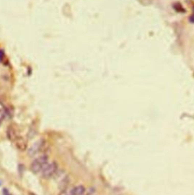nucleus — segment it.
Returning a JSON list of instances; mask_svg holds the SVG:
<instances>
[{
  "mask_svg": "<svg viewBox=\"0 0 194 195\" xmlns=\"http://www.w3.org/2000/svg\"><path fill=\"white\" fill-rule=\"evenodd\" d=\"M45 141L43 140H37L36 141L34 144H33L28 149L27 153L28 155L30 156H33L34 155H36L37 153H40V152H43L44 150H45Z\"/></svg>",
  "mask_w": 194,
  "mask_h": 195,
  "instance_id": "obj_3",
  "label": "nucleus"
},
{
  "mask_svg": "<svg viewBox=\"0 0 194 195\" xmlns=\"http://www.w3.org/2000/svg\"><path fill=\"white\" fill-rule=\"evenodd\" d=\"M3 56H4V52H3V51H2V50H1V49H0V61H2V58H3Z\"/></svg>",
  "mask_w": 194,
  "mask_h": 195,
  "instance_id": "obj_9",
  "label": "nucleus"
},
{
  "mask_svg": "<svg viewBox=\"0 0 194 195\" xmlns=\"http://www.w3.org/2000/svg\"><path fill=\"white\" fill-rule=\"evenodd\" d=\"M57 163L55 162H48L44 167H43L42 172V175L45 179H49L52 178L57 170Z\"/></svg>",
  "mask_w": 194,
  "mask_h": 195,
  "instance_id": "obj_2",
  "label": "nucleus"
},
{
  "mask_svg": "<svg viewBox=\"0 0 194 195\" xmlns=\"http://www.w3.org/2000/svg\"><path fill=\"white\" fill-rule=\"evenodd\" d=\"M86 192V188L84 185H79L71 189V195H84Z\"/></svg>",
  "mask_w": 194,
  "mask_h": 195,
  "instance_id": "obj_6",
  "label": "nucleus"
},
{
  "mask_svg": "<svg viewBox=\"0 0 194 195\" xmlns=\"http://www.w3.org/2000/svg\"></svg>",
  "mask_w": 194,
  "mask_h": 195,
  "instance_id": "obj_10",
  "label": "nucleus"
},
{
  "mask_svg": "<svg viewBox=\"0 0 194 195\" xmlns=\"http://www.w3.org/2000/svg\"><path fill=\"white\" fill-rule=\"evenodd\" d=\"M14 142H15L17 148L20 151H25L27 149V142L26 139H24L23 137L18 136V137L15 139V140Z\"/></svg>",
  "mask_w": 194,
  "mask_h": 195,
  "instance_id": "obj_4",
  "label": "nucleus"
},
{
  "mask_svg": "<svg viewBox=\"0 0 194 195\" xmlns=\"http://www.w3.org/2000/svg\"><path fill=\"white\" fill-rule=\"evenodd\" d=\"M6 136L8 137V139L11 141H15V139L18 137V134L16 129L14 126L10 125L7 128V131H6Z\"/></svg>",
  "mask_w": 194,
  "mask_h": 195,
  "instance_id": "obj_5",
  "label": "nucleus"
},
{
  "mask_svg": "<svg viewBox=\"0 0 194 195\" xmlns=\"http://www.w3.org/2000/svg\"><path fill=\"white\" fill-rule=\"evenodd\" d=\"M8 114V109L4 106L2 103L0 102V122L3 121Z\"/></svg>",
  "mask_w": 194,
  "mask_h": 195,
  "instance_id": "obj_7",
  "label": "nucleus"
},
{
  "mask_svg": "<svg viewBox=\"0 0 194 195\" xmlns=\"http://www.w3.org/2000/svg\"><path fill=\"white\" fill-rule=\"evenodd\" d=\"M49 156L46 153H43L40 156L34 159L30 166V171L33 173L37 174L43 170V167L48 163Z\"/></svg>",
  "mask_w": 194,
  "mask_h": 195,
  "instance_id": "obj_1",
  "label": "nucleus"
},
{
  "mask_svg": "<svg viewBox=\"0 0 194 195\" xmlns=\"http://www.w3.org/2000/svg\"><path fill=\"white\" fill-rule=\"evenodd\" d=\"M59 195H71V190L69 189H62Z\"/></svg>",
  "mask_w": 194,
  "mask_h": 195,
  "instance_id": "obj_8",
  "label": "nucleus"
}]
</instances>
